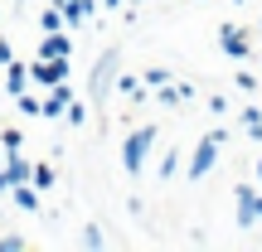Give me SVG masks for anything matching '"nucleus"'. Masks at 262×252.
<instances>
[{"instance_id": "5", "label": "nucleus", "mask_w": 262, "mask_h": 252, "mask_svg": "<svg viewBox=\"0 0 262 252\" xmlns=\"http://www.w3.org/2000/svg\"><path fill=\"white\" fill-rule=\"evenodd\" d=\"M219 49H224L228 58H248L253 54V39H248V29H238V25H219Z\"/></svg>"}, {"instance_id": "16", "label": "nucleus", "mask_w": 262, "mask_h": 252, "mask_svg": "<svg viewBox=\"0 0 262 252\" xmlns=\"http://www.w3.org/2000/svg\"><path fill=\"white\" fill-rule=\"evenodd\" d=\"M78 243H83L88 252H102V247H107V233H102V228H97V223H88V228H83V238H78Z\"/></svg>"}, {"instance_id": "20", "label": "nucleus", "mask_w": 262, "mask_h": 252, "mask_svg": "<svg viewBox=\"0 0 262 252\" xmlns=\"http://www.w3.org/2000/svg\"><path fill=\"white\" fill-rule=\"evenodd\" d=\"M0 146H5V150H19V146H25V136H19V126H5V131H0Z\"/></svg>"}, {"instance_id": "22", "label": "nucleus", "mask_w": 262, "mask_h": 252, "mask_svg": "<svg viewBox=\"0 0 262 252\" xmlns=\"http://www.w3.org/2000/svg\"><path fill=\"white\" fill-rule=\"evenodd\" d=\"M175 165H180V155H175V150H165V155H160V170H156V175H160V179H170V175H175Z\"/></svg>"}, {"instance_id": "30", "label": "nucleus", "mask_w": 262, "mask_h": 252, "mask_svg": "<svg viewBox=\"0 0 262 252\" xmlns=\"http://www.w3.org/2000/svg\"><path fill=\"white\" fill-rule=\"evenodd\" d=\"M0 165H5V146H0Z\"/></svg>"}, {"instance_id": "29", "label": "nucleus", "mask_w": 262, "mask_h": 252, "mask_svg": "<svg viewBox=\"0 0 262 252\" xmlns=\"http://www.w3.org/2000/svg\"><path fill=\"white\" fill-rule=\"evenodd\" d=\"M257 185H262V155H257Z\"/></svg>"}, {"instance_id": "13", "label": "nucleus", "mask_w": 262, "mask_h": 252, "mask_svg": "<svg viewBox=\"0 0 262 252\" xmlns=\"http://www.w3.org/2000/svg\"><path fill=\"white\" fill-rule=\"evenodd\" d=\"M25 87H29V63H19V58H15V63H5V93L19 97Z\"/></svg>"}, {"instance_id": "6", "label": "nucleus", "mask_w": 262, "mask_h": 252, "mask_svg": "<svg viewBox=\"0 0 262 252\" xmlns=\"http://www.w3.org/2000/svg\"><path fill=\"white\" fill-rule=\"evenodd\" d=\"M150 97H156L160 107H185V102H194V87H189V83H175V78H170V83L150 87Z\"/></svg>"}, {"instance_id": "4", "label": "nucleus", "mask_w": 262, "mask_h": 252, "mask_svg": "<svg viewBox=\"0 0 262 252\" xmlns=\"http://www.w3.org/2000/svg\"><path fill=\"white\" fill-rule=\"evenodd\" d=\"M68 58H29V83L34 87H58V83H68Z\"/></svg>"}, {"instance_id": "23", "label": "nucleus", "mask_w": 262, "mask_h": 252, "mask_svg": "<svg viewBox=\"0 0 262 252\" xmlns=\"http://www.w3.org/2000/svg\"><path fill=\"white\" fill-rule=\"evenodd\" d=\"M209 112L224 117V112H233V107H228V97H224V93H214V97H209Z\"/></svg>"}, {"instance_id": "10", "label": "nucleus", "mask_w": 262, "mask_h": 252, "mask_svg": "<svg viewBox=\"0 0 262 252\" xmlns=\"http://www.w3.org/2000/svg\"><path fill=\"white\" fill-rule=\"evenodd\" d=\"M0 170H5V179H10V189H15V185H25V179L34 175V165H29V160L19 155V150H5V165H0Z\"/></svg>"}, {"instance_id": "27", "label": "nucleus", "mask_w": 262, "mask_h": 252, "mask_svg": "<svg viewBox=\"0 0 262 252\" xmlns=\"http://www.w3.org/2000/svg\"><path fill=\"white\" fill-rule=\"evenodd\" d=\"M126 5V0H102V10H122Z\"/></svg>"}, {"instance_id": "15", "label": "nucleus", "mask_w": 262, "mask_h": 252, "mask_svg": "<svg viewBox=\"0 0 262 252\" xmlns=\"http://www.w3.org/2000/svg\"><path fill=\"white\" fill-rule=\"evenodd\" d=\"M29 185H34V189H54V185H58L54 165H49V160H39V165H34V175H29Z\"/></svg>"}, {"instance_id": "11", "label": "nucleus", "mask_w": 262, "mask_h": 252, "mask_svg": "<svg viewBox=\"0 0 262 252\" xmlns=\"http://www.w3.org/2000/svg\"><path fill=\"white\" fill-rule=\"evenodd\" d=\"M117 93H122V97H131L136 107H146V102H150V87L141 83V78H131V73H117Z\"/></svg>"}, {"instance_id": "26", "label": "nucleus", "mask_w": 262, "mask_h": 252, "mask_svg": "<svg viewBox=\"0 0 262 252\" xmlns=\"http://www.w3.org/2000/svg\"><path fill=\"white\" fill-rule=\"evenodd\" d=\"M238 87L243 93H257V73H238Z\"/></svg>"}, {"instance_id": "17", "label": "nucleus", "mask_w": 262, "mask_h": 252, "mask_svg": "<svg viewBox=\"0 0 262 252\" xmlns=\"http://www.w3.org/2000/svg\"><path fill=\"white\" fill-rule=\"evenodd\" d=\"M39 29H44V34H49V29H68V25H63V10H58V5H49L44 15H39Z\"/></svg>"}, {"instance_id": "25", "label": "nucleus", "mask_w": 262, "mask_h": 252, "mask_svg": "<svg viewBox=\"0 0 262 252\" xmlns=\"http://www.w3.org/2000/svg\"><path fill=\"white\" fill-rule=\"evenodd\" d=\"M5 63H15V44H10V39H0V68Z\"/></svg>"}, {"instance_id": "7", "label": "nucleus", "mask_w": 262, "mask_h": 252, "mask_svg": "<svg viewBox=\"0 0 262 252\" xmlns=\"http://www.w3.org/2000/svg\"><path fill=\"white\" fill-rule=\"evenodd\" d=\"M34 58H73V39H68L63 29H49V34L39 39Z\"/></svg>"}, {"instance_id": "19", "label": "nucleus", "mask_w": 262, "mask_h": 252, "mask_svg": "<svg viewBox=\"0 0 262 252\" xmlns=\"http://www.w3.org/2000/svg\"><path fill=\"white\" fill-rule=\"evenodd\" d=\"M170 78H175L170 68H146V73H141V83H146V87H160V83H170Z\"/></svg>"}, {"instance_id": "2", "label": "nucleus", "mask_w": 262, "mask_h": 252, "mask_svg": "<svg viewBox=\"0 0 262 252\" xmlns=\"http://www.w3.org/2000/svg\"><path fill=\"white\" fill-rule=\"evenodd\" d=\"M156 122H141L131 136L122 141V170H126V179H141V170H146V160H150V150H156Z\"/></svg>"}, {"instance_id": "14", "label": "nucleus", "mask_w": 262, "mask_h": 252, "mask_svg": "<svg viewBox=\"0 0 262 252\" xmlns=\"http://www.w3.org/2000/svg\"><path fill=\"white\" fill-rule=\"evenodd\" d=\"M238 122H243V131L253 141H262V107L253 102V107H238Z\"/></svg>"}, {"instance_id": "18", "label": "nucleus", "mask_w": 262, "mask_h": 252, "mask_svg": "<svg viewBox=\"0 0 262 252\" xmlns=\"http://www.w3.org/2000/svg\"><path fill=\"white\" fill-rule=\"evenodd\" d=\"M88 112H93V107H83V102L73 97V102H68V112H63V122H68V126H83V122H88Z\"/></svg>"}, {"instance_id": "9", "label": "nucleus", "mask_w": 262, "mask_h": 252, "mask_svg": "<svg viewBox=\"0 0 262 252\" xmlns=\"http://www.w3.org/2000/svg\"><path fill=\"white\" fill-rule=\"evenodd\" d=\"M233 199H238V228H257V209H253L257 189L253 185H233Z\"/></svg>"}, {"instance_id": "24", "label": "nucleus", "mask_w": 262, "mask_h": 252, "mask_svg": "<svg viewBox=\"0 0 262 252\" xmlns=\"http://www.w3.org/2000/svg\"><path fill=\"white\" fill-rule=\"evenodd\" d=\"M0 252H25V238H15V233L0 238Z\"/></svg>"}, {"instance_id": "21", "label": "nucleus", "mask_w": 262, "mask_h": 252, "mask_svg": "<svg viewBox=\"0 0 262 252\" xmlns=\"http://www.w3.org/2000/svg\"><path fill=\"white\" fill-rule=\"evenodd\" d=\"M15 107H19L25 117H39V107H44V102H39V97H29V93H19V97H15Z\"/></svg>"}, {"instance_id": "3", "label": "nucleus", "mask_w": 262, "mask_h": 252, "mask_svg": "<svg viewBox=\"0 0 262 252\" xmlns=\"http://www.w3.org/2000/svg\"><path fill=\"white\" fill-rule=\"evenodd\" d=\"M224 141H228V131H224V126H219V131H209V136H199L194 155H189V185H204V179L214 175V165H219V150H224Z\"/></svg>"}, {"instance_id": "12", "label": "nucleus", "mask_w": 262, "mask_h": 252, "mask_svg": "<svg viewBox=\"0 0 262 252\" xmlns=\"http://www.w3.org/2000/svg\"><path fill=\"white\" fill-rule=\"evenodd\" d=\"M10 199H15V209H19V214H39V209H44V204H39V189L29 185V179L10 189Z\"/></svg>"}, {"instance_id": "28", "label": "nucleus", "mask_w": 262, "mask_h": 252, "mask_svg": "<svg viewBox=\"0 0 262 252\" xmlns=\"http://www.w3.org/2000/svg\"><path fill=\"white\" fill-rule=\"evenodd\" d=\"M253 209H257V223H262V189H257V199H253Z\"/></svg>"}, {"instance_id": "31", "label": "nucleus", "mask_w": 262, "mask_h": 252, "mask_svg": "<svg viewBox=\"0 0 262 252\" xmlns=\"http://www.w3.org/2000/svg\"><path fill=\"white\" fill-rule=\"evenodd\" d=\"M15 5H19V10H25V0H15Z\"/></svg>"}, {"instance_id": "8", "label": "nucleus", "mask_w": 262, "mask_h": 252, "mask_svg": "<svg viewBox=\"0 0 262 252\" xmlns=\"http://www.w3.org/2000/svg\"><path fill=\"white\" fill-rule=\"evenodd\" d=\"M68 102H73V87H68V83L49 87V97H44V107H39V117H49V122H58V117L68 112Z\"/></svg>"}, {"instance_id": "1", "label": "nucleus", "mask_w": 262, "mask_h": 252, "mask_svg": "<svg viewBox=\"0 0 262 252\" xmlns=\"http://www.w3.org/2000/svg\"><path fill=\"white\" fill-rule=\"evenodd\" d=\"M117 73H122V49H102L97 54V63H93V73H88V107H93L97 117L107 112V97H112V87H117ZM107 122V117H102Z\"/></svg>"}]
</instances>
